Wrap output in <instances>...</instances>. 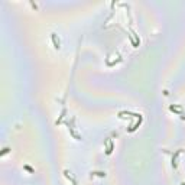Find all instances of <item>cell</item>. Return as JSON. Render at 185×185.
Masks as SVG:
<instances>
[{
  "label": "cell",
  "instance_id": "1",
  "mask_svg": "<svg viewBox=\"0 0 185 185\" xmlns=\"http://www.w3.org/2000/svg\"><path fill=\"white\" fill-rule=\"evenodd\" d=\"M182 185H185V182H184V184H182Z\"/></svg>",
  "mask_w": 185,
  "mask_h": 185
}]
</instances>
